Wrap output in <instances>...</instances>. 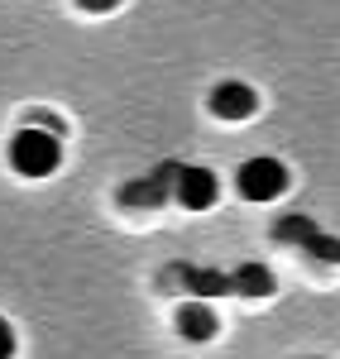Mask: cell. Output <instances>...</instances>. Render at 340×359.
I'll list each match as a JSON object with an SVG mask.
<instances>
[{
    "label": "cell",
    "instance_id": "cell-6",
    "mask_svg": "<svg viewBox=\"0 0 340 359\" xmlns=\"http://www.w3.org/2000/svg\"><path fill=\"white\" fill-rule=\"evenodd\" d=\"M211 111L221 115V120H250L259 111V96L250 82H221L211 91Z\"/></svg>",
    "mask_w": 340,
    "mask_h": 359
},
{
    "label": "cell",
    "instance_id": "cell-12",
    "mask_svg": "<svg viewBox=\"0 0 340 359\" xmlns=\"http://www.w3.org/2000/svg\"><path fill=\"white\" fill-rule=\"evenodd\" d=\"M77 5H82L86 15H106V10H115V5H120V0H77Z\"/></svg>",
    "mask_w": 340,
    "mask_h": 359
},
{
    "label": "cell",
    "instance_id": "cell-8",
    "mask_svg": "<svg viewBox=\"0 0 340 359\" xmlns=\"http://www.w3.org/2000/svg\"><path fill=\"white\" fill-rule=\"evenodd\" d=\"M230 283L240 297H273V287H278L268 264H240V269H230Z\"/></svg>",
    "mask_w": 340,
    "mask_h": 359
},
{
    "label": "cell",
    "instance_id": "cell-9",
    "mask_svg": "<svg viewBox=\"0 0 340 359\" xmlns=\"http://www.w3.org/2000/svg\"><path fill=\"white\" fill-rule=\"evenodd\" d=\"M316 235V221H307V216H283V221H273V240L278 245H307Z\"/></svg>",
    "mask_w": 340,
    "mask_h": 359
},
{
    "label": "cell",
    "instance_id": "cell-2",
    "mask_svg": "<svg viewBox=\"0 0 340 359\" xmlns=\"http://www.w3.org/2000/svg\"><path fill=\"white\" fill-rule=\"evenodd\" d=\"M235 192L245 196V201H273V196L287 192V168L278 158H268V154L245 158L240 172H235Z\"/></svg>",
    "mask_w": 340,
    "mask_h": 359
},
{
    "label": "cell",
    "instance_id": "cell-7",
    "mask_svg": "<svg viewBox=\"0 0 340 359\" xmlns=\"http://www.w3.org/2000/svg\"><path fill=\"white\" fill-rule=\"evenodd\" d=\"M177 331H182V340H211L221 331V316H216V306L206 297H197V302L177 306Z\"/></svg>",
    "mask_w": 340,
    "mask_h": 359
},
{
    "label": "cell",
    "instance_id": "cell-11",
    "mask_svg": "<svg viewBox=\"0 0 340 359\" xmlns=\"http://www.w3.org/2000/svg\"><path fill=\"white\" fill-rule=\"evenodd\" d=\"M0 359H15V331H10L5 316H0Z\"/></svg>",
    "mask_w": 340,
    "mask_h": 359
},
{
    "label": "cell",
    "instance_id": "cell-5",
    "mask_svg": "<svg viewBox=\"0 0 340 359\" xmlns=\"http://www.w3.org/2000/svg\"><path fill=\"white\" fill-rule=\"evenodd\" d=\"M177 168H182V163H163L154 177L120 187V206H163V196H168L172 182H177Z\"/></svg>",
    "mask_w": 340,
    "mask_h": 359
},
{
    "label": "cell",
    "instance_id": "cell-1",
    "mask_svg": "<svg viewBox=\"0 0 340 359\" xmlns=\"http://www.w3.org/2000/svg\"><path fill=\"white\" fill-rule=\"evenodd\" d=\"M10 168L20 177H53L62 168V139L57 130H43V125H25L10 139Z\"/></svg>",
    "mask_w": 340,
    "mask_h": 359
},
{
    "label": "cell",
    "instance_id": "cell-3",
    "mask_svg": "<svg viewBox=\"0 0 340 359\" xmlns=\"http://www.w3.org/2000/svg\"><path fill=\"white\" fill-rule=\"evenodd\" d=\"M172 196H177L187 211H206V206H216L221 182H216V172H211V168L182 163V168H177V182H172Z\"/></svg>",
    "mask_w": 340,
    "mask_h": 359
},
{
    "label": "cell",
    "instance_id": "cell-4",
    "mask_svg": "<svg viewBox=\"0 0 340 359\" xmlns=\"http://www.w3.org/2000/svg\"><path fill=\"white\" fill-rule=\"evenodd\" d=\"M168 278H177L182 287H192L197 297H226V292H235V283H230V273H221V269H197V264H172V269H163V283Z\"/></svg>",
    "mask_w": 340,
    "mask_h": 359
},
{
    "label": "cell",
    "instance_id": "cell-10",
    "mask_svg": "<svg viewBox=\"0 0 340 359\" xmlns=\"http://www.w3.org/2000/svg\"><path fill=\"white\" fill-rule=\"evenodd\" d=\"M302 249L312 254L316 264H340V240H336V235H321V230H316V235H312Z\"/></svg>",
    "mask_w": 340,
    "mask_h": 359
}]
</instances>
